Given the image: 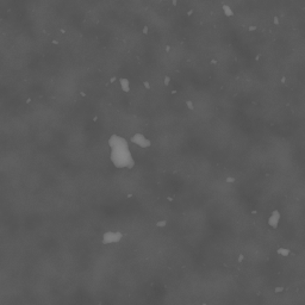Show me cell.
<instances>
[{"label": "cell", "mask_w": 305, "mask_h": 305, "mask_svg": "<svg viewBox=\"0 0 305 305\" xmlns=\"http://www.w3.org/2000/svg\"><path fill=\"white\" fill-rule=\"evenodd\" d=\"M113 141L116 142L113 145V153H112V160L118 167H125L131 166V157L130 153L126 149V143L120 137H113Z\"/></svg>", "instance_id": "6da1fadb"}]
</instances>
